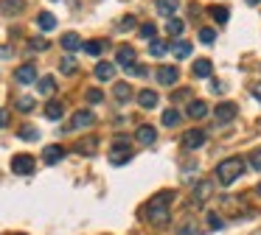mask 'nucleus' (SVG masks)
Returning a JSON list of instances; mask_svg holds the SVG:
<instances>
[{"mask_svg":"<svg viewBox=\"0 0 261 235\" xmlns=\"http://www.w3.org/2000/svg\"><path fill=\"white\" fill-rule=\"evenodd\" d=\"M171 201H174V190H160L158 196H152V201L146 204V213H143L149 218V224L166 227L171 221Z\"/></svg>","mask_w":261,"mask_h":235,"instance_id":"obj_1","label":"nucleus"},{"mask_svg":"<svg viewBox=\"0 0 261 235\" xmlns=\"http://www.w3.org/2000/svg\"><path fill=\"white\" fill-rule=\"evenodd\" d=\"M242 173H244L242 157H227V160H222L219 165H216V179H219V185H225V188H230Z\"/></svg>","mask_w":261,"mask_h":235,"instance_id":"obj_2","label":"nucleus"},{"mask_svg":"<svg viewBox=\"0 0 261 235\" xmlns=\"http://www.w3.org/2000/svg\"><path fill=\"white\" fill-rule=\"evenodd\" d=\"M132 160V151H129V137H115L113 151H110V162L113 165H124V162Z\"/></svg>","mask_w":261,"mask_h":235,"instance_id":"obj_3","label":"nucleus"},{"mask_svg":"<svg viewBox=\"0 0 261 235\" xmlns=\"http://www.w3.org/2000/svg\"><path fill=\"white\" fill-rule=\"evenodd\" d=\"M211 193H214V182H211V179L197 182V188H194V193H191V204L194 207H202L205 201L211 199Z\"/></svg>","mask_w":261,"mask_h":235,"instance_id":"obj_4","label":"nucleus"},{"mask_svg":"<svg viewBox=\"0 0 261 235\" xmlns=\"http://www.w3.org/2000/svg\"><path fill=\"white\" fill-rule=\"evenodd\" d=\"M12 171L20 173V177H29L34 171V157L31 154H14L12 157Z\"/></svg>","mask_w":261,"mask_h":235,"instance_id":"obj_5","label":"nucleus"},{"mask_svg":"<svg viewBox=\"0 0 261 235\" xmlns=\"http://www.w3.org/2000/svg\"><path fill=\"white\" fill-rule=\"evenodd\" d=\"M202 143H205V132H202V129H188V132L182 134V145H186L188 151L199 149Z\"/></svg>","mask_w":261,"mask_h":235,"instance_id":"obj_6","label":"nucleus"},{"mask_svg":"<svg viewBox=\"0 0 261 235\" xmlns=\"http://www.w3.org/2000/svg\"><path fill=\"white\" fill-rule=\"evenodd\" d=\"M93 123H96V112L82 109V112H76V115H73V123H70V126H73V129H87V126H93Z\"/></svg>","mask_w":261,"mask_h":235,"instance_id":"obj_7","label":"nucleus"},{"mask_svg":"<svg viewBox=\"0 0 261 235\" xmlns=\"http://www.w3.org/2000/svg\"><path fill=\"white\" fill-rule=\"evenodd\" d=\"M14 78H17L20 84H31V81H37V67H34V65H20L17 70H14Z\"/></svg>","mask_w":261,"mask_h":235,"instance_id":"obj_8","label":"nucleus"},{"mask_svg":"<svg viewBox=\"0 0 261 235\" xmlns=\"http://www.w3.org/2000/svg\"><path fill=\"white\" fill-rule=\"evenodd\" d=\"M62 157H65V149L62 145H45V151H42V160L48 162V165H57V162H62Z\"/></svg>","mask_w":261,"mask_h":235,"instance_id":"obj_9","label":"nucleus"},{"mask_svg":"<svg viewBox=\"0 0 261 235\" xmlns=\"http://www.w3.org/2000/svg\"><path fill=\"white\" fill-rule=\"evenodd\" d=\"M96 145H98V140L93 137V134H87L85 140H79V143L73 145V151H76V154H85V157H90V154H96Z\"/></svg>","mask_w":261,"mask_h":235,"instance_id":"obj_10","label":"nucleus"},{"mask_svg":"<svg viewBox=\"0 0 261 235\" xmlns=\"http://www.w3.org/2000/svg\"><path fill=\"white\" fill-rule=\"evenodd\" d=\"M177 78H180V70H177V67H160L158 70V81L163 84V87L177 84Z\"/></svg>","mask_w":261,"mask_h":235,"instance_id":"obj_11","label":"nucleus"},{"mask_svg":"<svg viewBox=\"0 0 261 235\" xmlns=\"http://www.w3.org/2000/svg\"><path fill=\"white\" fill-rule=\"evenodd\" d=\"M186 115L191 118V121H202V118L208 115V104H205V101H191L188 109H186Z\"/></svg>","mask_w":261,"mask_h":235,"instance_id":"obj_12","label":"nucleus"},{"mask_svg":"<svg viewBox=\"0 0 261 235\" xmlns=\"http://www.w3.org/2000/svg\"><path fill=\"white\" fill-rule=\"evenodd\" d=\"M236 118V104H219L216 106V123H230Z\"/></svg>","mask_w":261,"mask_h":235,"instance_id":"obj_13","label":"nucleus"},{"mask_svg":"<svg viewBox=\"0 0 261 235\" xmlns=\"http://www.w3.org/2000/svg\"><path fill=\"white\" fill-rule=\"evenodd\" d=\"M115 65L124 67V70H126V67H132V65H135V50H132V48H118V53H115Z\"/></svg>","mask_w":261,"mask_h":235,"instance_id":"obj_14","label":"nucleus"},{"mask_svg":"<svg viewBox=\"0 0 261 235\" xmlns=\"http://www.w3.org/2000/svg\"><path fill=\"white\" fill-rule=\"evenodd\" d=\"M59 45H62V48L68 50V53H70V50H79V48H82V37H79L76 31H68V34H62Z\"/></svg>","mask_w":261,"mask_h":235,"instance_id":"obj_15","label":"nucleus"},{"mask_svg":"<svg viewBox=\"0 0 261 235\" xmlns=\"http://www.w3.org/2000/svg\"><path fill=\"white\" fill-rule=\"evenodd\" d=\"M138 143H143V145H152L154 140H158V132H154V126H138Z\"/></svg>","mask_w":261,"mask_h":235,"instance_id":"obj_16","label":"nucleus"},{"mask_svg":"<svg viewBox=\"0 0 261 235\" xmlns=\"http://www.w3.org/2000/svg\"><path fill=\"white\" fill-rule=\"evenodd\" d=\"M138 104H141L143 109H154V106H158V93H154V90H141Z\"/></svg>","mask_w":261,"mask_h":235,"instance_id":"obj_17","label":"nucleus"},{"mask_svg":"<svg viewBox=\"0 0 261 235\" xmlns=\"http://www.w3.org/2000/svg\"><path fill=\"white\" fill-rule=\"evenodd\" d=\"M37 25H40L42 31H54V28H57V17H54L51 11H40V14H37Z\"/></svg>","mask_w":261,"mask_h":235,"instance_id":"obj_18","label":"nucleus"},{"mask_svg":"<svg viewBox=\"0 0 261 235\" xmlns=\"http://www.w3.org/2000/svg\"><path fill=\"white\" fill-rule=\"evenodd\" d=\"M113 76H115V65H110V62H98V65H96V78L110 81Z\"/></svg>","mask_w":261,"mask_h":235,"instance_id":"obj_19","label":"nucleus"},{"mask_svg":"<svg viewBox=\"0 0 261 235\" xmlns=\"http://www.w3.org/2000/svg\"><path fill=\"white\" fill-rule=\"evenodd\" d=\"M154 6H158V11H160L163 17H171L177 9H180V0H158Z\"/></svg>","mask_w":261,"mask_h":235,"instance_id":"obj_20","label":"nucleus"},{"mask_svg":"<svg viewBox=\"0 0 261 235\" xmlns=\"http://www.w3.org/2000/svg\"><path fill=\"white\" fill-rule=\"evenodd\" d=\"M62 115H65V106L59 104V101H48V106H45V118H48V121H59Z\"/></svg>","mask_w":261,"mask_h":235,"instance_id":"obj_21","label":"nucleus"},{"mask_svg":"<svg viewBox=\"0 0 261 235\" xmlns=\"http://www.w3.org/2000/svg\"><path fill=\"white\" fill-rule=\"evenodd\" d=\"M23 0H0V11L3 14H20L23 11Z\"/></svg>","mask_w":261,"mask_h":235,"instance_id":"obj_22","label":"nucleus"},{"mask_svg":"<svg viewBox=\"0 0 261 235\" xmlns=\"http://www.w3.org/2000/svg\"><path fill=\"white\" fill-rule=\"evenodd\" d=\"M211 67H214V65H211L208 59H197L191 70H194V76H197V78H208L211 76Z\"/></svg>","mask_w":261,"mask_h":235,"instance_id":"obj_23","label":"nucleus"},{"mask_svg":"<svg viewBox=\"0 0 261 235\" xmlns=\"http://www.w3.org/2000/svg\"><path fill=\"white\" fill-rule=\"evenodd\" d=\"M113 93H115V101H121V104L132 98V87H129V84H126V81L115 84V90H113Z\"/></svg>","mask_w":261,"mask_h":235,"instance_id":"obj_24","label":"nucleus"},{"mask_svg":"<svg viewBox=\"0 0 261 235\" xmlns=\"http://www.w3.org/2000/svg\"><path fill=\"white\" fill-rule=\"evenodd\" d=\"M104 48H107V42H104V39H90V42H85V50L90 56H101Z\"/></svg>","mask_w":261,"mask_h":235,"instance_id":"obj_25","label":"nucleus"},{"mask_svg":"<svg viewBox=\"0 0 261 235\" xmlns=\"http://www.w3.org/2000/svg\"><path fill=\"white\" fill-rule=\"evenodd\" d=\"M37 90H40L42 95H51L54 90H57V81H54V76H42L40 81H37Z\"/></svg>","mask_w":261,"mask_h":235,"instance_id":"obj_26","label":"nucleus"},{"mask_svg":"<svg viewBox=\"0 0 261 235\" xmlns=\"http://www.w3.org/2000/svg\"><path fill=\"white\" fill-rule=\"evenodd\" d=\"M182 28H186V22L177 20V17H169V22H166V31H169V37H180Z\"/></svg>","mask_w":261,"mask_h":235,"instance_id":"obj_27","label":"nucleus"},{"mask_svg":"<svg viewBox=\"0 0 261 235\" xmlns=\"http://www.w3.org/2000/svg\"><path fill=\"white\" fill-rule=\"evenodd\" d=\"M171 50H174L177 59H186V56H191V42H182V39H177V42L171 45Z\"/></svg>","mask_w":261,"mask_h":235,"instance_id":"obj_28","label":"nucleus"},{"mask_svg":"<svg viewBox=\"0 0 261 235\" xmlns=\"http://www.w3.org/2000/svg\"><path fill=\"white\" fill-rule=\"evenodd\" d=\"M166 50H169V45H166L163 39H152V42H149V53L152 56H166Z\"/></svg>","mask_w":261,"mask_h":235,"instance_id":"obj_29","label":"nucleus"},{"mask_svg":"<svg viewBox=\"0 0 261 235\" xmlns=\"http://www.w3.org/2000/svg\"><path fill=\"white\" fill-rule=\"evenodd\" d=\"M211 17H214L216 22H227V17H230V11H227L225 6H214V9H211Z\"/></svg>","mask_w":261,"mask_h":235,"instance_id":"obj_30","label":"nucleus"},{"mask_svg":"<svg viewBox=\"0 0 261 235\" xmlns=\"http://www.w3.org/2000/svg\"><path fill=\"white\" fill-rule=\"evenodd\" d=\"M177 123H180V112L177 109L163 112V126H177Z\"/></svg>","mask_w":261,"mask_h":235,"instance_id":"obj_31","label":"nucleus"},{"mask_svg":"<svg viewBox=\"0 0 261 235\" xmlns=\"http://www.w3.org/2000/svg\"><path fill=\"white\" fill-rule=\"evenodd\" d=\"M20 137H23V140H37V137H40V129H37V126H23V129H20Z\"/></svg>","mask_w":261,"mask_h":235,"instance_id":"obj_32","label":"nucleus"},{"mask_svg":"<svg viewBox=\"0 0 261 235\" xmlns=\"http://www.w3.org/2000/svg\"><path fill=\"white\" fill-rule=\"evenodd\" d=\"M208 227H211V229H222V227H225V221H222L219 213H214V210L208 213Z\"/></svg>","mask_w":261,"mask_h":235,"instance_id":"obj_33","label":"nucleus"},{"mask_svg":"<svg viewBox=\"0 0 261 235\" xmlns=\"http://www.w3.org/2000/svg\"><path fill=\"white\" fill-rule=\"evenodd\" d=\"M199 42H205V45L216 42V31L214 28H202V31H199Z\"/></svg>","mask_w":261,"mask_h":235,"instance_id":"obj_34","label":"nucleus"},{"mask_svg":"<svg viewBox=\"0 0 261 235\" xmlns=\"http://www.w3.org/2000/svg\"><path fill=\"white\" fill-rule=\"evenodd\" d=\"M17 109H23V112H31V109H34V98H29V95H23V98H17Z\"/></svg>","mask_w":261,"mask_h":235,"instance_id":"obj_35","label":"nucleus"},{"mask_svg":"<svg viewBox=\"0 0 261 235\" xmlns=\"http://www.w3.org/2000/svg\"><path fill=\"white\" fill-rule=\"evenodd\" d=\"M59 67H62V73H65V76H70V73L76 70V59H70V56H65V59H62V65H59Z\"/></svg>","mask_w":261,"mask_h":235,"instance_id":"obj_36","label":"nucleus"},{"mask_svg":"<svg viewBox=\"0 0 261 235\" xmlns=\"http://www.w3.org/2000/svg\"><path fill=\"white\" fill-rule=\"evenodd\" d=\"M154 34H158V28H154V22H146V25H141V37H146V39H154Z\"/></svg>","mask_w":261,"mask_h":235,"instance_id":"obj_37","label":"nucleus"},{"mask_svg":"<svg viewBox=\"0 0 261 235\" xmlns=\"http://www.w3.org/2000/svg\"><path fill=\"white\" fill-rule=\"evenodd\" d=\"M87 101H90V104H101L104 93H101V90H87Z\"/></svg>","mask_w":261,"mask_h":235,"instance_id":"obj_38","label":"nucleus"},{"mask_svg":"<svg viewBox=\"0 0 261 235\" xmlns=\"http://www.w3.org/2000/svg\"><path fill=\"white\" fill-rule=\"evenodd\" d=\"M132 28H135V17H124V20H121V25H118V31H132Z\"/></svg>","mask_w":261,"mask_h":235,"instance_id":"obj_39","label":"nucleus"},{"mask_svg":"<svg viewBox=\"0 0 261 235\" xmlns=\"http://www.w3.org/2000/svg\"><path fill=\"white\" fill-rule=\"evenodd\" d=\"M45 48H48V42H45L42 37H34V39H31V50H45Z\"/></svg>","mask_w":261,"mask_h":235,"instance_id":"obj_40","label":"nucleus"},{"mask_svg":"<svg viewBox=\"0 0 261 235\" xmlns=\"http://www.w3.org/2000/svg\"><path fill=\"white\" fill-rule=\"evenodd\" d=\"M250 165H253L255 171H261V149L253 151V157H250Z\"/></svg>","mask_w":261,"mask_h":235,"instance_id":"obj_41","label":"nucleus"},{"mask_svg":"<svg viewBox=\"0 0 261 235\" xmlns=\"http://www.w3.org/2000/svg\"><path fill=\"white\" fill-rule=\"evenodd\" d=\"M180 235H199V229L191 227V221H186V227H180Z\"/></svg>","mask_w":261,"mask_h":235,"instance_id":"obj_42","label":"nucleus"},{"mask_svg":"<svg viewBox=\"0 0 261 235\" xmlns=\"http://www.w3.org/2000/svg\"><path fill=\"white\" fill-rule=\"evenodd\" d=\"M211 90H214V93H225V84L216 81V78H214V81H211Z\"/></svg>","mask_w":261,"mask_h":235,"instance_id":"obj_43","label":"nucleus"},{"mask_svg":"<svg viewBox=\"0 0 261 235\" xmlns=\"http://www.w3.org/2000/svg\"><path fill=\"white\" fill-rule=\"evenodd\" d=\"M6 123H9V112L0 109V126H6Z\"/></svg>","mask_w":261,"mask_h":235,"instance_id":"obj_44","label":"nucleus"},{"mask_svg":"<svg viewBox=\"0 0 261 235\" xmlns=\"http://www.w3.org/2000/svg\"><path fill=\"white\" fill-rule=\"evenodd\" d=\"M253 95H255V98H258V101H261V84H258V87H255V90H253Z\"/></svg>","mask_w":261,"mask_h":235,"instance_id":"obj_45","label":"nucleus"},{"mask_svg":"<svg viewBox=\"0 0 261 235\" xmlns=\"http://www.w3.org/2000/svg\"><path fill=\"white\" fill-rule=\"evenodd\" d=\"M244 3H250V6H258V3H261V0H244Z\"/></svg>","mask_w":261,"mask_h":235,"instance_id":"obj_46","label":"nucleus"},{"mask_svg":"<svg viewBox=\"0 0 261 235\" xmlns=\"http://www.w3.org/2000/svg\"><path fill=\"white\" fill-rule=\"evenodd\" d=\"M253 235H261V229H255V232H253Z\"/></svg>","mask_w":261,"mask_h":235,"instance_id":"obj_47","label":"nucleus"},{"mask_svg":"<svg viewBox=\"0 0 261 235\" xmlns=\"http://www.w3.org/2000/svg\"><path fill=\"white\" fill-rule=\"evenodd\" d=\"M17 235H20V232H17Z\"/></svg>","mask_w":261,"mask_h":235,"instance_id":"obj_48","label":"nucleus"}]
</instances>
